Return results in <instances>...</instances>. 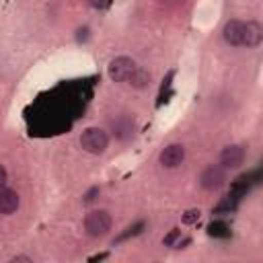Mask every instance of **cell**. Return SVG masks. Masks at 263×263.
I'll list each match as a JSON object with an SVG mask.
<instances>
[{
    "instance_id": "6da1fadb",
    "label": "cell",
    "mask_w": 263,
    "mask_h": 263,
    "mask_svg": "<svg viewBox=\"0 0 263 263\" xmlns=\"http://www.w3.org/2000/svg\"><path fill=\"white\" fill-rule=\"evenodd\" d=\"M107 144H109V136H107L101 127H86V129L82 132V136H80V146H82L86 152H90V154H101V152H105Z\"/></svg>"
},
{
    "instance_id": "7a4b0ae2",
    "label": "cell",
    "mask_w": 263,
    "mask_h": 263,
    "mask_svg": "<svg viewBox=\"0 0 263 263\" xmlns=\"http://www.w3.org/2000/svg\"><path fill=\"white\" fill-rule=\"evenodd\" d=\"M84 228L90 236H105L111 230V216L105 210H92L84 218Z\"/></svg>"
},
{
    "instance_id": "3957f363",
    "label": "cell",
    "mask_w": 263,
    "mask_h": 263,
    "mask_svg": "<svg viewBox=\"0 0 263 263\" xmlns=\"http://www.w3.org/2000/svg\"><path fill=\"white\" fill-rule=\"evenodd\" d=\"M134 70H136V62L132 58H127V55L113 58L109 62V66H107V74H109V78L113 82H125L132 76Z\"/></svg>"
},
{
    "instance_id": "277c9868",
    "label": "cell",
    "mask_w": 263,
    "mask_h": 263,
    "mask_svg": "<svg viewBox=\"0 0 263 263\" xmlns=\"http://www.w3.org/2000/svg\"><path fill=\"white\" fill-rule=\"evenodd\" d=\"M224 181H226V168H224L222 164H210V166H205V168L201 171V175H199L201 187H203V189H210V191L220 189V187L224 185Z\"/></svg>"
},
{
    "instance_id": "5b68a950",
    "label": "cell",
    "mask_w": 263,
    "mask_h": 263,
    "mask_svg": "<svg viewBox=\"0 0 263 263\" xmlns=\"http://www.w3.org/2000/svg\"><path fill=\"white\" fill-rule=\"evenodd\" d=\"M160 164L166 168H175L185 160V148L183 144H168L166 148H162L160 152Z\"/></svg>"
},
{
    "instance_id": "8992f818",
    "label": "cell",
    "mask_w": 263,
    "mask_h": 263,
    "mask_svg": "<svg viewBox=\"0 0 263 263\" xmlns=\"http://www.w3.org/2000/svg\"><path fill=\"white\" fill-rule=\"evenodd\" d=\"M242 162H245V148L242 146L232 144L220 152V164L224 168H238Z\"/></svg>"
},
{
    "instance_id": "52a82bcc",
    "label": "cell",
    "mask_w": 263,
    "mask_h": 263,
    "mask_svg": "<svg viewBox=\"0 0 263 263\" xmlns=\"http://www.w3.org/2000/svg\"><path fill=\"white\" fill-rule=\"evenodd\" d=\"M242 33H245V23L242 21H236V18L228 21L224 25V31H222L224 41L228 45H234V47L236 45H242Z\"/></svg>"
},
{
    "instance_id": "ba28073f",
    "label": "cell",
    "mask_w": 263,
    "mask_h": 263,
    "mask_svg": "<svg viewBox=\"0 0 263 263\" xmlns=\"http://www.w3.org/2000/svg\"><path fill=\"white\" fill-rule=\"evenodd\" d=\"M261 41H263V27L257 21H247L245 23V33H242V45L257 47Z\"/></svg>"
},
{
    "instance_id": "9c48e42d",
    "label": "cell",
    "mask_w": 263,
    "mask_h": 263,
    "mask_svg": "<svg viewBox=\"0 0 263 263\" xmlns=\"http://www.w3.org/2000/svg\"><path fill=\"white\" fill-rule=\"evenodd\" d=\"M21 199L18 193L12 189H0V214H12L16 212Z\"/></svg>"
},
{
    "instance_id": "30bf717a",
    "label": "cell",
    "mask_w": 263,
    "mask_h": 263,
    "mask_svg": "<svg viewBox=\"0 0 263 263\" xmlns=\"http://www.w3.org/2000/svg\"><path fill=\"white\" fill-rule=\"evenodd\" d=\"M113 134L119 138V140H127L132 134H134V119L129 115H121L113 121Z\"/></svg>"
},
{
    "instance_id": "8fae6325",
    "label": "cell",
    "mask_w": 263,
    "mask_h": 263,
    "mask_svg": "<svg viewBox=\"0 0 263 263\" xmlns=\"http://www.w3.org/2000/svg\"><path fill=\"white\" fill-rule=\"evenodd\" d=\"M127 82H129L134 88H146V86L150 84V72H148L146 68H138V66H136V70L132 72V76L127 78Z\"/></svg>"
},
{
    "instance_id": "7c38bea8",
    "label": "cell",
    "mask_w": 263,
    "mask_h": 263,
    "mask_svg": "<svg viewBox=\"0 0 263 263\" xmlns=\"http://www.w3.org/2000/svg\"><path fill=\"white\" fill-rule=\"evenodd\" d=\"M251 189V177L240 175L234 179V183L230 185V195H234L236 199H240L242 195H247V191Z\"/></svg>"
},
{
    "instance_id": "4fadbf2b",
    "label": "cell",
    "mask_w": 263,
    "mask_h": 263,
    "mask_svg": "<svg viewBox=\"0 0 263 263\" xmlns=\"http://www.w3.org/2000/svg\"><path fill=\"white\" fill-rule=\"evenodd\" d=\"M236 203H238V199H236L234 195H226V197H222V199L216 203L214 214H230V212L236 210Z\"/></svg>"
},
{
    "instance_id": "5bb4252c",
    "label": "cell",
    "mask_w": 263,
    "mask_h": 263,
    "mask_svg": "<svg viewBox=\"0 0 263 263\" xmlns=\"http://www.w3.org/2000/svg\"><path fill=\"white\" fill-rule=\"evenodd\" d=\"M208 232H210V236H218V238L230 236V228H228L226 222H212V224L208 226Z\"/></svg>"
},
{
    "instance_id": "9a60e30c",
    "label": "cell",
    "mask_w": 263,
    "mask_h": 263,
    "mask_svg": "<svg viewBox=\"0 0 263 263\" xmlns=\"http://www.w3.org/2000/svg\"><path fill=\"white\" fill-rule=\"evenodd\" d=\"M144 230V222H136V224H132V226H127L113 242H123V240H127V238H132V236H138L140 232Z\"/></svg>"
},
{
    "instance_id": "2e32d148",
    "label": "cell",
    "mask_w": 263,
    "mask_h": 263,
    "mask_svg": "<svg viewBox=\"0 0 263 263\" xmlns=\"http://www.w3.org/2000/svg\"><path fill=\"white\" fill-rule=\"evenodd\" d=\"M179 238H181V230H179V228H173V230H171V232L164 236V240H162V242H164L166 247H173V245H175Z\"/></svg>"
},
{
    "instance_id": "e0dca14e",
    "label": "cell",
    "mask_w": 263,
    "mask_h": 263,
    "mask_svg": "<svg viewBox=\"0 0 263 263\" xmlns=\"http://www.w3.org/2000/svg\"><path fill=\"white\" fill-rule=\"evenodd\" d=\"M99 197V187H90L84 195H82V203H92Z\"/></svg>"
},
{
    "instance_id": "ac0fdd59",
    "label": "cell",
    "mask_w": 263,
    "mask_h": 263,
    "mask_svg": "<svg viewBox=\"0 0 263 263\" xmlns=\"http://www.w3.org/2000/svg\"><path fill=\"white\" fill-rule=\"evenodd\" d=\"M199 214H201L199 210H187L185 216H183V222H185V224H193V222L199 218Z\"/></svg>"
},
{
    "instance_id": "d6986e66",
    "label": "cell",
    "mask_w": 263,
    "mask_h": 263,
    "mask_svg": "<svg viewBox=\"0 0 263 263\" xmlns=\"http://www.w3.org/2000/svg\"><path fill=\"white\" fill-rule=\"evenodd\" d=\"M76 33H78V35H76L78 41H86V39H88V27H80Z\"/></svg>"
},
{
    "instance_id": "ffe728a7",
    "label": "cell",
    "mask_w": 263,
    "mask_h": 263,
    "mask_svg": "<svg viewBox=\"0 0 263 263\" xmlns=\"http://www.w3.org/2000/svg\"><path fill=\"white\" fill-rule=\"evenodd\" d=\"M173 76H175V72H173V70H171V72H168V74H166V78H164V80H162V86H160V92H162V90H164V88H168V86H171V80H173Z\"/></svg>"
},
{
    "instance_id": "44dd1931",
    "label": "cell",
    "mask_w": 263,
    "mask_h": 263,
    "mask_svg": "<svg viewBox=\"0 0 263 263\" xmlns=\"http://www.w3.org/2000/svg\"><path fill=\"white\" fill-rule=\"evenodd\" d=\"M90 4H92L95 8H107V6L111 4V0H90Z\"/></svg>"
},
{
    "instance_id": "7402d4cb",
    "label": "cell",
    "mask_w": 263,
    "mask_h": 263,
    "mask_svg": "<svg viewBox=\"0 0 263 263\" xmlns=\"http://www.w3.org/2000/svg\"><path fill=\"white\" fill-rule=\"evenodd\" d=\"M6 181H8V175H6V168H4V166H0V189H4V185H6Z\"/></svg>"
},
{
    "instance_id": "603a6c76",
    "label": "cell",
    "mask_w": 263,
    "mask_h": 263,
    "mask_svg": "<svg viewBox=\"0 0 263 263\" xmlns=\"http://www.w3.org/2000/svg\"><path fill=\"white\" fill-rule=\"evenodd\" d=\"M12 261H14V263H16V261H29V263H31V257H25V255H18V257H14Z\"/></svg>"
}]
</instances>
